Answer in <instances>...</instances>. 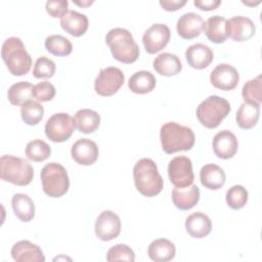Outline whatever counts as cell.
Returning <instances> with one entry per match:
<instances>
[{"label": "cell", "instance_id": "6da1fadb", "mask_svg": "<svg viewBox=\"0 0 262 262\" xmlns=\"http://www.w3.org/2000/svg\"><path fill=\"white\" fill-rule=\"evenodd\" d=\"M135 187L144 196L151 198L163 189V178L159 173L157 164L147 158L140 159L133 168Z\"/></svg>", "mask_w": 262, "mask_h": 262}, {"label": "cell", "instance_id": "7a4b0ae2", "mask_svg": "<svg viewBox=\"0 0 262 262\" xmlns=\"http://www.w3.org/2000/svg\"><path fill=\"white\" fill-rule=\"evenodd\" d=\"M160 139L163 150L166 154H174L180 150L191 149L195 137L189 127L176 122H167L161 127Z\"/></svg>", "mask_w": 262, "mask_h": 262}, {"label": "cell", "instance_id": "3957f363", "mask_svg": "<svg viewBox=\"0 0 262 262\" xmlns=\"http://www.w3.org/2000/svg\"><path fill=\"white\" fill-rule=\"evenodd\" d=\"M105 42L117 60L132 63L139 57V47L132 34L124 28H114L105 36Z\"/></svg>", "mask_w": 262, "mask_h": 262}, {"label": "cell", "instance_id": "277c9868", "mask_svg": "<svg viewBox=\"0 0 262 262\" xmlns=\"http://www.w3.org/2000/svg\"><path fill=\"white\" fill-rule=\"evenodd\" d=\"M1 55L13 76L26 75L32 67V57L26 50L23 41L17 37H9L3 42Z\"/></svg>", "mask_w": 262, "mask_h": 262}, {"label": "cell", "instance_id": "5b68a950", "mask_svg": "<svg viewBox=\"0 0 262 262\" xmlns=\"http://www.w3.org/2000/svg\"><path fill=\"white\" fill-rule=\"evenodd\" d=\"M0 177L14 185L25 186L31 183L34 177L32 165L23 158L4 155L0 159Z\"/></svg>", "mask_w": 262, "mask_h": 262}, {"label": "cell", "instance_id": "8992f818", "mask_svg": "<svg viewBox=\"0 0 262 262\" xmlns=\"http://www.w3.org/2000/svg\"><path fill=\"white\" fill-rule=\"evenodd\" d=\"M230 104L225 98L218 95H210L199 104L196 118L203 126L213 129L220 125L230 113Z\"/></svg>", "mask_w": 262, "mask_h": 262}, {"label": "cell", "instance_id": "52a82bcc", "mask_svg": "<svg viewBox=\"0 0 262 262\" xmlns=\"http://www.w3.org/2000/svg\"><path fill=\"white\" fill-rule=\"evenodd\" d=\"M41 181L44 192L51 198L62 196L70 187V179L66 168L54 162L46 164L42 168Z\"/></svg>", "mask_w": 262, "mask_h": 262}, {"label": "cell", "instance_id": "ba28073f", "mask_svg": "<svg viewBox=\"0 0 262 262\" xmlns=\"http://www.w3.org/2000/svg\"><path fill=\"white\" fill-rule=\"evenodd\" d=\"M74 130V120L67 113H56L52 115L45 124V134L53 142H63L68 140Z\"/></svg>", "mask_w": 262, "mask_h": 262}, {"label": "cell", "instance_id": "9c48e42d", "mask_svg": "<svg viewBox=\"0 0 262 262\" xmlns=\"http://www.w3.org/2000/svg\"><path fill=\"white\" fill-rule=\"evenodd\" d=\"M125 77L123 72L116 67L101 69L94 82V89L98 95L111 96L123 86Z\"/></svg>", "mask_w": 262, "mask_h": 262}, {"label": "cell", "instance_id": "30bf717a", "mask_svg": "<svg viewBox=\"0 0 262 262\" xmlns=\"http://www.w3.org/2000/svg\"><path fill=\"white\" fill-rule=\"evenodd\" d=\"M168 175L175 187H184L192 184L194 175L191 160L185 156L173 158L168 165Z\"/></svg>", "mask_w": 262, "mask_h": 262}, {"label": "cell", "instance_id": "8fae6325", "mask_svg": "<svg viewBox=\"0 0 262 262\" xmlns=\"http://www.w3.org/2000/svg\"><path fill=\"white\" fill-rule=\"evenodd\" d=\"M171 31L165 24L151 25L142 36V43L145 51L149 54L161 51L170 41Z\"/></svg>", "mask_w": 262, "mask_h": 262}, {"label": "cell", "instance_id": "7c38bea8", "mask_svg": "<svg viewBox=\"0 0 262 262\" xmlns=\"http://www.w3.org/2000/svg\"><path fill=\"white\" fill-rule=\"evenodd\" d=\"M94 230L97 238L103 242L112 241L121 232V220L116 213L105 210L97 217Z\"/></svg>", "mask_w": 262, "mask_h": 262}, {"label": "cell", "instance_id": "4fadbf2b", "mask_svg": "<svg viewBox=\"0 0 262 262\" xmlns=\"http://www.w3.org/2000/svg\"><path fill=\"white\" fill-rule=\"evenodd\" d=\"M211 84L220 90L229 91L234 89L239 81V75L235 68L228 63H219L211 72Z\"/></svg>", "mask_w": 262, "mask_h": 262}, {"label": "cell", "instance_id": "5bb4252c", "mask_svg": "<svg viewBox=\"0 0 262 262\" xmlns=\"http://www.w3.org/2000/svg\"><path fill=\"white\" fill-rule=\"evenodd\" d=\"M225 30L227 37L236 42H244L255 35L256 26L249 17L237 15L226 20Z\"/></svg>", "mask_w": 262, "mask_h": 262}, {"label": "cell", "instance_id": "9a60e30c", "mask_svg": "<svg viewBox=\"0 0 262 262\" xmlns=\"http://www.w3.org/2000/svg\"><path fill=\"white\" fill-rule=\"evenodd\" d=\"M98 146L89 138L78 139L71 148V155L75 162L82 166H90L98 159Z\"/></svg>", "mask_w": 262, "mask_h": 262}, {"label": "cell", "instance_id": "2e32d148", "mask_svg": "<svg viewBox=\"0 0 262 262\" xmlns=\"http://www.w3.org/2000/svg\"><path fill=\"white\" fill-rule=\"evenodd\" d=\"M212 146L214 154L223 160L231 159L237 151L238 142L235 135L229 130H222L215 134Z\"/></svg>", "mask_w": 262, "mask_h": 262}, {"label": "cell", "instance_id": "e0dca14e", "mask_svg": "<svg viewBox=\"0 0 262 262\" xmlns=\"http://www.w3.org/2000/svg\"><path fill=\"white\" fill-rule=\"evenodd\" d=\"M204 19L195 12H187L182 14L176 24V30L178 35L183 39H193L203 31Z\"/></svg>", "mask_w": 262, "mask_h": 262}, {"label": "cell", "instance_id": "ac0fdd59", "mask_svg": "<svg viewBox=\"0 0 262 262\" xmlns=\"http://www.w3.org/2000/svg\"><path fill=\"white\" fill-rule=\"evenodd\" d=\"M11 257L16 262H44L45 257L39 246L30 241H19L11 248Z\"/></svg>", "mask_w": 262, "mask_h": 262}, {"label": "cell", "instance_id": "d6986e66", "mask_svg": "<svg viewBox=\"0 0 262 262\" xmlns=\"http://www.w3.org/2000/svg\"><path fill=\"white\" fill-rule=\"evenodd\" d=\"M185 57L191 68L203 70L212 62L214 54L209 46L203 43H196L186 49Z\"/></svg>", "mask_w": 262, "mask_h": 262}, {"label": "cell", "instance_id": "ffe728a7", "mask_svg": "<svg viewBox=\"0 0 262 262\" xmlns=\"http://www.w3.org/2000/svg\"><path fill=\"white\" fill-rule=\"evenodd\" d=\"M200 200V188L195 184L184 187H175L172 190V202L179 210L193 208Z\"/></svg>", "mask_w": 262, "mask_h": 262}, {"label": "cell", "instance_id": "44dd1931", "mask_svg": "<svg viewBox=\"0 0 262 262\" xmlns=\"http://www.w3.org/2000/svg\"><path fill=\"white\" fill-rule=\"evenodd\" d=\"M185 229L194 238L207 236L212 229L211 219L202 212H193L185 220Z\"/></svg>", "mask_w": 262, "mask_h": 262}, {"label": "cell", "instance_id": "7402d4cb", "mask_svg": "<svg viewBox=\"0 0 262 262\" xmlns=\"http://www.w3.org/2000/svg\"><path fill=\"white\" fill-rule=\"evenodd\" d=\"M61 28L74 37L84 35L88 29V18L85 14L76 10H68L60 18Z\"/></svg>", "mask_w": 262, "mask_h": 262}, {"label": "cell", "instance_id": "603a6c76", "mask_svg": "<svg viewBox=\"0 0 262 262\" xmlns=\"http://www.w3.org/2000/svg\"><path fill=\"white\" fill-rule=\"evenodd\" d=\"M201 183L212 190L221 188L225 184V173L221 167L216 164H207L200 171Z\"/></svg>", "mask_w": 262, "mask_h": 262}, {"label": "cell", "instance_id": "cb8c5ba5", "mask_svg": "<svg viewBox=\"0 0 262 262\" xmlns=\"http://www.w3.org/2000/svg\"><path fill=\"white\" fill-rule=\"evenodd\" d=\"M155 71L166 77L177 75L182 70V63L176 54L163 52L156 56L152 62Z\"/></svg>", "mask_w": 262, "mask_h": 262}, {"label": "cell", "instance_id": "d4e9b609", "mask_svg": "<svg viewBox=\"0 0 262 262\" xmlns=\"http://www.w3.org/2000/svg\"><path fill=\"white\" fill-rule=\"evenodd\" d=\"M176 248L174 244L167 238H158L152 241L147 249L148 257L156 262H167L175 257Z\"/></svg>", "mask_w": 262, "mask_h": 262}, {"label": "cell", "instance_id": "484cf974", "mask_svg": "<svg viewBox=\"0 0 262 262\" xmlns=\"http://www.w3.org/2000/svg\"><path fill=\"white\" fill-rule=\"evenodd\" d=\"M75 127L82 133L94 132L100 124V116L90 108L79 110L74 116Z\"/></svg>", "mask_w": 262, "mask_h": 262}, {"label": "cell", "instance_id": "4316f807", "mask_svg": "<svg viewBox=\"0 0 262 262\" xmlns=\"http://www.w3.org/2000/svg\"><path fill=\"white\" fill-rule=\"evenodd\" d=\"M226 18L221 15L209 17L205 23L203 30L207 38L213 43H223L226 38Z\"/></svg>", "mask_w": 262, "mask_h": 262}, {"label": "cell", "instance_id": "83f0119b", "mask_svg": "<svg viewBox=\"0 0 262 262\" xmlns=\"http://www.w3.org/2000/svg\"><path fill=\"white\" fill-rule=\"evenodd\" d=\"M11 206L14 215L23 222H29L35 216V205L28 194H13L11 199Z\"/></svg>", "mask_w": 262, "mask_h": 262}, {"label": "cell", "instance_id": "f1b7e54d", "mask_svg": "<svg viewBox=\"0 0 262 262\" xmlns=\"http://www.w3.org/2000/svg\"><path fill=\"white\" fill-rule=\"evenodd\" d=\"M156 82V78L150 72L138 71L129 78L128 87L136 94H146L154 90Z\"/></svg>", "mask_w": 262, "mask_h": 262}, {"label": "cell", "instance_id": "f546056e", "mask_svg": "<svg viewBox=\"0 0 262 262\" xmlns=\"http://www.w3.org/2000/svg\"><path fill=\"white\" fill-rule=\"evenodd\" d=\"M260 117V105L249 103V102H243L237 110L236 113V124L242 129H251L253 128Z\"/></svg>", "mask_w": 262, "mask_h": 262}, {"label": "cell", "instance_id": "4dcf8cb0", "mask_svg": "<svg viewBox=\"0 0 262 262\" xmlns=\"http://www.w3.org/2000/svg\"><path fill=\"white\" fill-rule=\"evenodd\" d=\"M34 86L27 81H20L12 84L7 92L8 100L13 105H23L33 97Z\"/></svg>", "mask_w": 262, "mask_h": 262}, {"label": "cell", "instance_id": "1f68e13d", "mask_svg": "<svg viewBox=\"0 0 262 262\" xmlns=\"http://www.w3.org/2000/svg\"><path fill=\"white\" fill-rule=\"evenodd\" d=\"M45 48L55 56L69 55L73 50L71 41L61 35H50L45 39Z\"/></svg>", "mask_w": 262, "mask_h": 262}, {"label": "cell", "instance_id": "d6a6232c", "mask_svg": "<svg viewBox=\"0 0 262 262\" xmlns=\"http://www.w3.org/2000/svg\"><path fill=\"white\" fill-rule=\"evenodd\" d=\"M242 95L245 102L260 105L262 101V80L261 76L249 80L242 89Z\"/></svg>", "mask_w": 262, "mask_h": 262}, {"label": "cell", "instance_id": "836d02e7", "mask_svg": "<svg viewBox=\"0 0 262 262\" xmlns=\"http://www.w3.org/2000/svg\"><path fill=\"white\" fill-rule=\"evenodd\" d=\"M44 108L42 104L35 100H29L21 105L20 116L23 121L30 126L37 125L43 118Z\"/></svg>", "mask_w": 262, "mask_h": 262}, {"label": "cell", "instance_id": "e575fe53", "mask_svg": "<svg viewBox=\"0 0 262 262\" xmlns=\"http://www.w3.org/2000/svg\"><path fill=\"white\" fill-rule=\"evenodd\" d=\"M25 152L29 160L42 162L50 157L51 147L41 139H34L27 144Z\"/></svg>", "mask_w": 262, "mask_h": 262}, {"label": "cell", "instance_id": "d590c367", "mask_svg": "<svg viewBox=\"0 0 262 262\" xmlns=\"http://www.w3.org/2000/svg\"><path fill=\"white\" fill-rule=\"evenodd\" d=\"M248 190L242 185H233L226 191L227 206L233 210H238L245 207L248 202Z\"/></svg>", "mask_w": 262, "mask_h": 262}, {"label": "cell", "instance_id": "8d00e7d4", "mask_svg": "<svg viewBox=\"0 0 262 262\" xmlns=\"http://www.w3.org/2000/svg\"><path fill=\"white\" fill-rule=\"evenodd\" d=\"M55 63L52 59L46 56H40L37 58L33 69V76L37 79L51 78L55 73Z\"/></svg>", "mask_w": 262, "mask_h": 262}, {"label": "cell", "instance_id": "74e56055", "mask_svg": "<svg viewBox=\"0 0 262 262\" xmlns=\"http://www.w3.org/2000/svg\"><path fill=\"white\" fill-rule=\"evenodd\" d=\"M106 260L108 262L114 261H129L133 262L135 260V254L133 250L124 244H118L112 247L106 254Z\"/></svg>", "mask_w": 262, "mask_h": 262}, {"label": "cell", "instance_id": "f35d334b", "mask_svg": "<svg viewBox=\"0 0 262 262\" xmlns=\"http://www.w3.org/2000/svg\"><path fill=\"white\" fill-rule=\"evenodd\" d=\"M55 95V87L47 81L40 82L34 85L33 88V97L38 101H49Z\"/></svg>", "mask_w": 262, "mask_h": 262}, {"label": "cell", "instance_id": "ab89813d", "mask_svg": "<svg viewBox=\"0 0 262 262\" xmlns=\"http://www.w3.org/2000/svg\"><path fill=\"white\" fill-rule=\"evenodd\" d=\"M69 2L67 0H49L45 4L46 11L52 17H62L68 11Z\"/></svg>", "mask_w": 262, "mask_h": 262}, {"label": "cell", "instance_id": "60d3db41", "mask_svg": "<svg viewBox=\"0 0 262 262\" xmlns=\"http://www.w3.org/2000/svg\"><path fill=\"white\" fill-rule=\"evenodd\" d=\"M194 6H196L201 10H214L216 9L220 4V0H194L193 1Z\"/></svg>", "mask_w": 262, "mask_h": 262}, {"label": "cell", "instance_id": "b9f144b4", "mask_svg": "<svg viewBox=\"0 0 262 262\" xmlns=\"http://www.w3.org/2000/svg\"><path fill=\"white\" fill-rule=\"evenodd\" d=\"M186 4V0H161L160 5L167 11H176Z\"/></svg>", "mask_w": 262, "mask_h": 262}, {"label": "cell", "instance_id": "7bdbcfd3", "mask_svg": "<svg viewBox=\"0 0 262 262\" xmlns=\"http://www.w3.org/2000/svg\"><path fill=\"white\" fill-rule=\"evenodd\" d=\"M73 2L77 5H79V6H89L93 3V1H89V0H87V1H73Z\"/></svg>", "mask_w": 262, "mask_h": 262}]
</instances>
